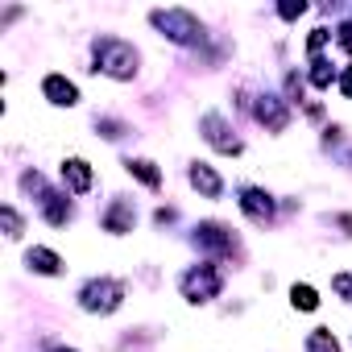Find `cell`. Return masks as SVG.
I'll return each instance as SVG.
<instances>
[{"label": "cell", "instance_id": "cell-18", "mask_svg": "<svg viewBox=\"0 0 352 352\" xmlns=\"http://www.w3.org/2000/svg\"><path fill=\"white\" fill-rule=\"evenodd\" d=\"M331 79H336V71H331L323 58H315V63H311V83H315V87H331Z\"/></svg>", "mask_w": 352, "mask_h": 352}, {"label": "cell", "instance_id": "cell-1", "mask_svg": "<svg viewBox=\"0 0 352 352\" xmlns=\"http://www.w3.org/2000/svg\"><path fill=\"white\" fill-rule=\"evenodd\" d=\"M137 63H141V54H137V46H129V42H120V38H100L96 42V75H108V79H133L137 75Z\"/></svg>", "mask_w": 352, "mask_h": 352}, {"label": "cell", "instance_id": "cell-5", "mask_svg": "<svg viewBox=\"0 0 352 352\" xmlns=\"http://www.w3.org/2000/svg\"><path fill=\"white\" fill-rule=\"evenodd\" d=\"M199 129H204V141H208L212 149H220V153H241V141L228 137V124H224L220 112H208V116L199 120Z\"/></svg>", "mask_w": 352, "mask_h": 352}, {"label": "cell", "instance_id": "cell-7", "mask_svg": "<svg viewBox=\"0 0 352 352\" xmlns=\"http://www.w3.org/2000/svg\"><path fill=\"white\" fill-rule=\"evenodd\" d=\"M42 96H46L54 108H75V104H79V87H75L67 75H46V79H42Z\"/></svg>", "mask_w": 352, "mask_h": 352}, {"label": "cell", "instance_id": "cell-9", "mask_svg": "<svg viewBox=\"0 0 352 352\" xmlns=\"http://www.w3.org/2000/svg\"><path fill=\"white\" fill-rule=\"evenodd\" d=\"M241 212H245L253 224H270V220H274V204H270V195L257 191V187H245V191H241Z\"/></svg>", "mask_w": 352, "mask_h": 352}, {"label": "cell", "instance_id": "cell-8", "mask_svg": "<svg viewBox=\"0 0 352 352\" xmlns=\"http://www.w3.org/2000/svg\"><path fill=\"white\" fill-rule=\"evenodd\" d=\"M191 187H195L204 199H220V195H224V179H220L208 162H191Z\"/></svg>", "mask_w": 352, "mask_h": 352}, {"label": "cell", "instance_id": "cell-20", "mask_svg": "<svg viewBox=\"0 0 352 352\" xmlns=\"http://www.w3.org/2000/svg\"><path fill=\"white\" fill-rule=\"evenodd\" d=\"M278 13H282L286 21H294V17H302V13H307V5H302V0H298V5H282Z\"/></svg>", "mask_w": 352, "mask_h": 352}, {"label": "cell", "instance_id": "cell-4", "mask_svg": "<svg viewBox=\"0 0 352 352\" xmlns=\"http://www.w3.org/2000/svg\"><path fill=\"white\" fill-rule=\"evenodd\" d=\"M220 286H224V278L212 265H195V270L183 274V298L187 302H208V298L220 294Z\"/></svg>", "mask_w": 352, "mask_h": 352}, {"label": "cell", "instance_id": "cell-13", "mask_svg": "<svg viewBox=\"0 0 352 352\" xmlns=\"http://www.w3.org/2000/svg\"><path fill=\"white\" fill-rule=\"evenodd\" d=\"M124 170L133 174L137 183H145L149 191H157V187H162V170H157L149 157H129V162H124Z\"/></svg>", "mask_w": 352, "mask_h": 352}, {"label": "cell", "instance_id": "cell-23", "mask_svg": "<svg viewBox=\"0 0 352 352\" xmlns=\"http://www.w3.org/2000/svg\"><path fill=\"white\" fill-rule=\"evenodd\" d=\"M340 91H344V96H348V100H352V67H348V71H344V79H340Z\"/></svg>", "mask_w": 352, "mask_h": 352}, {"label": "cell", "instance_id": "cell-21", "mask_svg": "<svg viewBox=\"0 0 352 352\" xmlns=\"http://www.w3.org/2000/svg\"><path fill=\"white\" fill-rule=\"evenodd\" d=\"M323 42H327V30H311V38H307V50L315 54V50H319Z\"/></svg>", "mask_w": 352, "mask_h": 352}, {"label": "cell", "instance_id": "cell-22", "mask_svg": "<svg viewBox=\"0 0 352 352\" xmlns=\"http://www.w3.org/2000/svg\"><path fill=\"white\" fill-rule=\"evenodd\" d=\"M340 46L352 54V25H340Z\"/></svg>", "mask_w": 352, "mask_h": 352}, {"label": "cell", "instance_id": "cell-2", "mask_svg": "<svg viewBox=\"0 0 352 352\" xmlns=\"http://www.w3.org/2000/svg\"><path fill=\"white\" fill-rule=\"evenodd\" d=\"M124 294H129V286H124L120 278H91V282L79 290V307H83L87 315H112V311L124 302Z\"/></svg>", "mask_w": 352, "mask_h": 352}, {"label": "cell", "instance_id": "cell-14", "mask_svg": "<svg viewBox=\"0 0 352 352\" xmlns=\"http://www.w3.org/2000/svg\"><path fill=\"white\" fill-rule=\"evenodd\" d=\"M195 232H199V245H208V249H224V253L232 249V232L224 224H199Z\"/></svg>", "mask_w": 352, "mask_h": 352}, {"label": "cell", "instance_id": "cell-16", "mask_svg": "<svg viewBox=\"0 0 352 352\" xmlns=\"http://www.w3.org/2000/svg\"><path fill=\"white\" fill-rule=\"evenodd\" d=\"M307 352H340V344H336V336L327 327H315L307 336Z\"/></svg>", "mask_w": 352, "mask_h": 352}, {"label": "cell", "instance_id": "cell-24", "mask_svg": "<svg viewBox=\"0 0 352 352\" xmlns=\"http://www.w3.org/2000/svg\"><path fill=\"white\" fill-rule=\"evenodd\" d=\"M54 352H71V348H54Z\"/></svg>", "mask_w": 352, "mask_h": 352}, {"label": "cell", "instance_id": "cell-15", "mask_svg": "<svg viewBox=\"0 0 352 352\" xmlns=\"http://www.w3.org/2000/svg\"><path fill=\"white\" fill-rule=\"evenodd\" d=\"M290 302H294V311H315V307H319V294H315V286L294 282V286H290Z\"/></svg>", "mask_w": 352, "mask_h": 352}, {"label": "cell", "instance_id": "cell-12", "mask_svg": "<svg viewBox=\"0 0 352 352\" xmlns=\"http://www.w3.org/2000/svg\"><path fill=\"white\" fill-rule=\"evenodd\" d=\"M133 220H137V212H133L129 204H112V208L104 212V232H112V236L133 232Z\"/></svg>", "mask_w": 352, "mask_h": 352}, {"label": "cell", "instance_id": "cell-3", "mask_svg": "<svg viewBox=\"0 0 352 352\" xmlns=\"http://www.w3.org/2000/svg\"><path fill=\"white\" fill-rule=\"evenodd\" d=\"M149 21L162 30V38L179 42V46H191V42H199V38H204L199 17H195V13H187V9H153V13H149Z\"/></svg>", "mask_w": 352, "mask_h": 352}, {"label": "cell", "instance_id": "cell-6", "mask_svg": "<svg viewBox=\"0 0 352 352\" xmlns=\"http://www.w3.org/2000/svg\"><path fill=\"white\" fill-rule=\"evenodd\" d=\"M63 183H67L71 195H87L91 183H96L91 162H83V157H67V162H63Z\"/></svg>", "mask_w": 352, "mask_h": 352}, {"label": "cell", "instance_id": "cell-11", "mask_svg": "<svg viewBox=\"0 0 352 352\" xmlns=\"http://www.w3.org/2000/svg\"><path fill=\"white\" fill-rule=\"evenodd\" d=\"M25 265H30L34 274H46V278L63 274V257H58L54 249H46V245H34V249L25 253Z\"/></svg>", "mask_w": 352, "mask_h": 352}, {"label": "cell", "instance_id": "cell-19", "mask_svg": "<svg viewBox=\"0 0 352 352\" xmlns=\"http://www.w3.org/2000/svg\"><path fill=\"white\" fill-rule=\"evenodd\" d=\"M331 286H336V294H344V298L352 302V274H336V278H331Z\"/></svg>", "mask_w": 352, "mask_h": 352}, {"label": "cell", "instance_id": "cell-10", "mask_svg": "<svg viewBox=\"0 0 352 352\" xmlns=\"http://www.w3.org/2000/svg\"><path fill=\"white\" fill-rule=\"evenodd\" d=\"M257 120L270 124L274 133H282V129L290 124V112H286V104H282L278 96H261V100H257Z\"/></svg>", "mask_w": 352, "mask_h": 352}, {"label": "cell", "instance_id": "cell-17", "mask_svg": "<svg viewBox=\"0 0 352 352\" xmlns=\"http://www.w3.org/2000/svg\"><path fill=\"white\" fill-rule=\"evenodd\" d=\"M0 220H5V236L9 241H21V232H25V224H21V216H17V208H0Z\"/></svg>", "mask_w": 352, "mask_h": 352}]
</instances>
